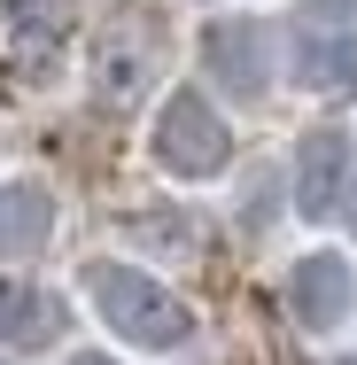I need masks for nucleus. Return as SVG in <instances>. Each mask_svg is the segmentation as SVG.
Here are the masks:
<instances>
[{"mask_svg": "<svg viewBox=\"0 0 357 365\" xmlns=\"http://www.w3.org/2000/svg\"><path fill=\"white\" fill-rule=\"evenodd\" d=\"M350 225H357V202H350Z\"/></svg>", "mask_w": 357, "mask_h": 365, "instance_id": "ddd939ff", "label": "nucleus"}, {"mask_svg": "<svg viewBox=\"0 0 357 365\" xmlns=\"http://www.w3.org/2000/svg\"><path fill=\"white\" fill-rule=\"evenodd\" d=\"M148 63H155V55H140V39L109 31V39L93 47V101H109V109H117V101H133V93L148 86Z\"/></svg>", "mask_w": 357, "mask_h": 365, "instance_id": "1a4fd4ad", "label": "nucleus"}, {"mask_svg": "<svg viewBox=\"0 0 357 365\" xmlns=\"http://www.w3.org/2000/svg\"><path fill=\"white\" fill-rule=\"evenodd\" d=\"M264 24H241V16H225V24H210L202 31V55H210V71H217V86L225 93H264V78H272V63H264Z\"/></svg>", "mask_w": 357, "mask_h": 365, "instance_id": "20e7f679", "label": "nucleus"}, {"mask_svg": "<svg viewBox=\"0 0 357 365\" xmlns=\"http://www.w3.org/2000/svg\"><path fill=\"white\" fill-rule=\"evenodd\" d=\"M71 365H117V358H101V350H78V358Z\"/></svg>", "mask_w": 357, "mask_h": 365, "instance_id": "9b49d317", "label": "nucleus"}, {"mask_svg": "<svg viewBox=\"0 0 357 365\" xmlns=\"http://www.w3.org/2000/svg\"><path fill=\"white\" fill-rule=\"evenodd\" d=\"M342 179H350V140L334 125L303 133V148H295V210L303 218H326L334 195H342Z\"/></svg>", "mask_w": 357, "mask_h": 365, "instance_id": "39448f33", "label": "nucleus"}, {"mask_svg": "<svg viewBox=\"0 0 357 365\" xmlns=\"http://www.w3.org/2000/svg\"><path fill=\"white\" fill-rule=\"evenodd\" d=\"M78 288L93 295V311H101L125 342H140V350H179V342L195 334V311L163 288V280L133 272V264H86Z\"/></svg>", "mask_w": 357, "mask_h": 365, "instance_id": "f257e3e1", "label": "nucleus"}, {"mask_svg": "<svg viewBox=\"0 0 357 365\" xmlns=\"http://www.w3.org/2000/svg\"><path fill=\"white\" fill-rule=\"evenodd\" d=\"M133 225L148 233V249H171V257H179V249H195V225L179 218V210H140Z\"/></svg>", "mask_w": 357, "mask_h": 365, "instance_id": "9d476101", "label": "nucleus"}, {"mask_svg": "<svg viewBox=\"0 0 357 365\" xmlns=\"http://www.w3.org/2000/svg\"><path fill=\"white\" fill-rule=\"evenodd\" d=\"M303 93H357V31H319L295 47Z\"/></svg>", "mask_w": 357, "mask_h": 365, "instance_id": "423d86ee", "label": "nucleus"}, {"mask_svg": "<svg viewBox=\"0 0 357 365\" xmlns=\"http://www.w3.org/2000/svg\"><path fill=\"white\" fill-rule=\"evenodd\" d=\"M350 303H357V280H350V264L334 249H319V257H303L287 272V311H295L303 334H334L350 319Z\"/></svg>", "mask_w": 357, "mask_h": 365, "instance_id": "7ed1b4c3", "label": "nucleus"}, {"mask_svg": "<svg viewBox=\"0 0 357 365\" xmlns=\"http://www.w3.org/2000/svg\"><path fill=\"white\" fill-rule=\"evenodd\" d=\"M319 8H357V0H319Z\"/></svg>", "mask_w": 357, "mask_h": 365, "instance_id": "f8f14e48", "label": "nucleus"}, {"mask_svg": "<svg viewBox=\"0 0 357 365\" xmlns=\"http://www.w3.org/2000/svg\"><path fill=\"white\" fill-rule=\"evenodd\" d=\"M225 155H233L225 117H217L195 86H179V93L163 101V117H155V163H163L171 179H217Z\"/></svg>", "mask_w": 357, "mask_h": 365, "instance_id": "f03ea898", "label": "nucleus"}, {"mask_svg": "<svg viewBox=\"0 0 357 365\" xmlns=\"http://www.w3.org/2000/svg\"><path fill=\"white\" fill-rule=\"evenodd\" d=\"M55 327H63L55 295L24 288V280H0V342L8 350H39V342H55Z\"/></svg>", "mask_w": 357, "mask_h": 365, "instance_id": "0eeeda50", "label": "nucleus"}, {"mask_svg": "<svg viewBox=\"0 0 357 365\" xmlns=\"http://www.w3.org/2000/svg\"><path fill=\"white\" fill-rule=\"evenodd\" d=\"M47 233H55V195L39 179H8L0 187V241L8 249H39Z\"/></svg>", "mask_w": 357, "mask_h": 365, "instance_id": "6e6552de", "label": "nucleus"}]
</instances>
